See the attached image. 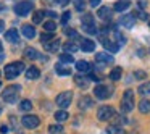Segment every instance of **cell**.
Listing matches in <instances>:
<instances>
[{
	"mask_svg": "<svg viewBox=\"0 0 150 134\" xmlns=\"http://www.w3.org/2000/svg\"><path fill=\"white\" fill-rule=\"evenodd\" d=\"M20 91H21V87H20V86H16V84L8 86V87L2 92V99H4L7 104H15V102H18Z\"/></svg>",
	"mask_w": 150,
	"mask_h": 134,
	"instance_id": "obj_1",
	"label": "cell"
},
{
	"mask_svg": "<svg viewBox=\"0 0 150 134\" xmlns=\"http://www.w3.org/2000/svg\"><path fill=\"white\" fill-rule=\"evenodd\" d=\"M24 69V63L23 62H13V63H8L5 66V78L8 79H15L21 71Z\"/></svg>",
	"mask_w": 150,
	"mask_h": 134,
	"instance_id": "obj_2",
	"label": "cell"
},
{
	"mask_svg": "<svg viewBox=\"0 0 150 134\" xmlns=\"http://www.w3.org/2000/svg\"><path fill=\"white\" fill-rule=\"evenodd\" d=\"M132 108H134V92L131 89H127L124 92L123 99H121V111L123 113H129Z\"/></svg>",
	"mask_w": 150,
	"mask_h": 134,
	"instance_id": "obj_3",
	"label": "cell"
},
{
	"mask_svg": "<svg viewBox=\"0 0 150 134\" xmlns=\"http://www.w3.org/2000/svg\"><path fill=\"white\" fill-rule=\"evenodd\" d=\"M115 116H116V111H115V108L110 107V105H103V107H100L97 111V118L100 121H108Z\"/></svg>",
	"mask_w": 150,
	"mask_h": 134,
	"instance_id": "obj_4",
	"label": "cell"
},
{
	"mask_svg": "<svg viewBox=\"0 0 150 134\" xmlns=\"http://www.w3.org/2000/svg\"><path fill=\"white\" fill-rule=\"evenodd\" d=\"M33 10H34V4L29 2V0H23V2L15 5V13L20 15V16H26V15H29V11H33Z\"/></svg>",
	"mask_w": 150,
	"mask_h": 134,
	"instance_id": "obj_5",
	"label": "cell"
},
{
	"mask_svg": "<svg viewBox=\"0 0 150 134\" xmlns=\"http://www.w3.org/2000/svg\"><path fill=\"white\" fill-rule=\"evenodd\" d=\"M82 29L86 31L87 34H95L97 33V28L94 24V18H92L91 13H86L82 16Z\"/></svg>",
	"mask_w": 150,
	"mask_h": 134,
	"instance_id": "obj_6",
	"label": "cell"
},
{
	"mask_svg": "<svg viewBox=\"0 0 150 134\" xmlns=\"http://www.w3.org/2000/svg\"><path fill=\"white\" fill-rule=\"evenodd\" d=\"M94 94H95L97 99L105 100V99H108L111 94H113V87H108V86H105V84H98L97 87L94 89Z\"/></svg>",
	"mask_w": 150,
	"mask_h": 134,
	"instance_id": "obj_7",
	"label": "cell"
},
{
	"mask_svg": "<svg viewBox=\"0 0 150 134\" xmlns=\"http://www.w3.org/2000/svg\"><path fill=\"white\" fill-rule=\"evenodd\" d=\"M71 100H73V92H71V91L62 92V94L57 95V105H58L60 108H66V107H69Z\"/></svg>",
	"mask_w": 150,
	"mask_h": 134,
	"instance_id": "obj_8",
	"label": "cell"
},
{
	"mask_svg": "<svg viewBox=\"0 0 150 134\" xmlns=\"http://www.w3.org/2000/svg\"><path fill=\"white\" fill-rule=\"evenodd\" d=\"M21 123H23V126L28 128V129H34V128H37L40 124V120L36 115H24Z\"/></svg>",
	"mask_w": 150,
	"mask_h": 134,
	"instance_id": "obj_9",
	"label": "cell"
},
{
	"mask_svg": "<svg viewBox=\"0 0 150 134\" xmlns=\"http://www.w3.org/2000/svg\"><path fill=\"white\" fill-rule=\"evenodd\" d=\"M95 62L102 63V65H108V63H113V57L110 55V53H105V52H98L97 55H95Z\"/></svg>",
	"mask_w": 150,
	"mask_h": 134,
	"instance_id": "obj_10",
	"label": "cell"
},
{
	"mask_svg": "<svg viewBox=\"0 0 150 134\" xmlns=\"http://www.w3.org/2000/svg\"><path fill=\"white\" fill-rule=\"evenodd\" d=\"M120 24L124 28H132L136 24V18H134V15H123L120 18Z\"/></svg>",
	"mask_w": 150,
	"mask_h": 134,
	"instance_id": "obj_11",
	"label": "cell"
},
{
	"mask_svg": "<svg viewBox=\"0 0 150 134\" xmlns=\"http://www.w3.org/2000/svg\"><path fill=\"white\" fill-rule=\"evenodd\" d=\"M21 33H23V36L26 37V39H34V37H36V28L31 26V24H24V26L21 28Z\"/></svg>",
	"mask_w": 150,
	"mask_h": 134,
	"instance_id": "obj_12",
	"label": "cell"
},
{
	"mask_svg": "<svg viewBox=\"0 0 150 134\" xmlns=\"http://www.w3.org/2000/svg\"><path fill=\"white\" fill-rule=\"evenodd\" d=\"M111 13H113V11H111L108 7H100L98 8V18L103 20V21H110L111 20Z\"/></svg>",
	"mask_w": 150,
	"mask_h": 134,
	"instance_id": "obj_13",
	"label": "cell"
},
{
	"mask_svg": "<svg viewBox=\"0 0 150 134\" xmlns=\"http://www.w3.org/2000/svg\"><path fill=\"white\" fill-rule=\"evenodd\" d=\"M81 50L82 52H92V50H95V42L91 39H82L81 40Z\"/></svg>",
	"mask_w": 150,
	"mask_h": 134,
	"instance_id": "obj_14",
	"label": "cell"
},
{
	"mask_svg": "<svg viewBox=\"0 0 150 134\" xmlns=\"http://www.w3.org/2000/svg\"><path fill=\"white\" fill-rule=\"evenodd\" d=\"M92 105H94V102H92V99L89 97V95H82V97L79 99V108H81V110H87Z\"/></svg>",
	"mask_w": 150,
	"mask_h": 134,
	"instance_id": "obj_15",
	"label": "cell"
},
{
	"mask_svg": "<svg viewBox=\"0 0 150 134\" xmlns=\"http://www.w3.org/2000/svg\"><path fill=\"white\" fill-rule=\"evenodd\" d=\"M76 69L79 73H89L91 71V63L86 62V60H79V62H76Z\"/></svg>",
	"mask_w": 150,
	"mask_h": 134,
	"instance_id": "obj_16",
	"label": "cell"
},
{
	"mask_svg": "<svg viewBox=\"0 0 150 134\" xmlns=\"http://www.w3.org/2000/svg\"><path fill=\"white\" fill-rule=\"evenodd\" d=\"M89 81H91V79H89V78H86V76H81V74L74 76V82H76V86H79L81 89H87Z\"/></svg>",
	"mask_w": 150,
	"mask_h": 134,
	"instance_id": "obj_17",
	"label": "cell"
},
{
	"mask_svg": "<svg viewBox=\"0 0 150 134\" xmlns=\"http://www.w3.org/2000/svg\"><path fill=\"white\" fill-rule=\"evenodd\" d=\"M5 39H7L8 42H11V44L18 42V39H20V36H18V31H16V29H8L7 33H5Z\"/></svg>",
	"mask_w": 150,
	"mask_h": 134,
	"instance_id": "obj_18",
	"label": "cell"
},
{
	"mask_svg": "<svg viewBox=\"0 0 150 134\" xmlns=\"http://www.w3.org/2000/svg\"><path fill=\"white\" fill-rule=\"evenodd\" d=\"M129 5H131L129 0H120V2H116V4L113 5V10L115 11H124V10L129 8Z\"/></svg>",
	"mask_w": 150,
	"mask_h": 134,
	"instance_id": "obj_19",
	"label": "cell"
},
{
	"mask_svg": "<svg viewBox=\"0 0 150 134\" xmlns=\"http://www.w3.org/2000/svg\"><path fill=\"white\" fill-rule=\"evenodd\" d=\"M60 40L58 39H53V40H50V42H47V44H44V47H45V50H49V52H57V50L60 49Z\"/></svg>",
	"mask_w": 150,
	"mask_h": 134,
	"instance_id": "obj_20",
	"label": "cell"
},
{
	"mask_svg": "<svg viewBox=\"0 0 150 134\" xmlns=\"http://www.w3.org/2000/svg\"><path fill=\"white\" fill-rule=\"evenodd\" d=\"M107 134H126V131H124V128L118 126V124H110L107 128Z\"/></svg>",
	"mask_w": 150,
	"mask_h": 134,
	"instance_id": "obj_21",
	"label": "cell"
},
{
	"mask_svg": "<svg viewBox=\"0 0 150 134\" xmlns=\"http://www.w3.org/2000/svg\"><path fill=\"white\" fill-rule=\"evenodd\" d=\"M55 71L58 73L60 76H69V74H71V68H68V66H63L62 63H57Z\"/></svg>",
	"mask_w": 150,
	"mask_h": 134,
	"instance_id": "obj_22",
	"label": "cell"
},
{
	"mask_svg": "<svg viewBox=\"0 0 150 134\" xmlns=\"http://www.w3.org/2000/svg\"><path fill=\"white\" fill-rule=\"evenodd\" d=\"M39 76H40L39 68H36V66H31V68H28V71H26V78H28V79H37Z\"/></svg>",
	"mask_w": 150,
	"mask_h": 134,
	"instance_id": "obj_23",
	"label": "cell"
},
{
	"mask_svg": "<svg viewBox=\"0 0 150 134\" xmlns=\"http://www.w3.org/2000/svg\"><path fill=\"white\" fill-rule=\"evenodd\" d=\"M44 16H45V11H44V10L34 11V15H33V23H34V24H40V23H42V20H44Z\"/></svg>",
	"mask_w": 150,
	"mask_h": 134,
	"instance_id": "obj_24",
	"label": "cell"
},
{
	"mask_svg": "<svg viewBox=\"0 0 150 134\" xmlns=\"http://www.w3.org/2000/svg\"><path fill=\"white\" fill-rule=\"evenodd\" d=\"M24 55H26L28 58H31V60H36V58H42V60H45L42 55H39V53H37V50H36V49H26V50H24Z\"/></svg>",
	"mask_w": 150,
	"mask_h": 134,
	"instance_id": "obj_25",
	"label": "cell"
},
{
	"mask_svg": "<svg viewBox=\"0 0 150 134\" xmlns=\"http://www.w3.org/2000/svg\"><path fill=\"white\" fill-rule=\"evenodd\" d=\"M139 110L140 113H150V100L144 99V100L139 102Z\"/></svg>",
	"mask_w": 150,
	"mask_h": 134,
	"instance_id": "obj_26",
	"label": "cell"
},
{
	"mask_svg": "<svg viewBox=\"0 0 150 134\" xmlns=\"http://www.w3.org/2000/svg\"><path fill=\"white\" fill-rule=\"evenodd\" d=\"M121 73H123V69H121L120 66L113 68V69H111V73H110V79H113V81H118V79L121 78Z\"/></svg>",
	"mask_w": 150,
	"mask_h": 134,
	"instance_id": "obj_27",
	"label": "cell"
},
{
	"mask_svg": "<svg viewBox=\"0 0 150 134\" xmlns=\"http://www.w3.org/2000/svg\"><path fill=\"white\" fill-rule=\"evenodd\" d=\"M137 92H139L140 95H149L150 94V81L145 82V84H142V86H139Z\"/></svg>",
	"mask_w": 150,
	"mask_h": 134,
	"instance_id": "obj_28",
	"label": "cell"
},
{
	"mask_svg": "<svg viewBox=\"0 0 150 134\" xmlns=\"http://www.w3.org/2000/svg\"><path fill=\"white\" fill-rule=\"evenodd\" d=\"M31 108H33V104H31V100L24 99V100H21V102H20V110H23V111H29Z\"/></svg>",
	"mask_w": 150,
	"mask_h": 134,
	"instance_id": "obj_29",
	"label": "cell"
},
{
	"mask_svg": "<svg viewBox=\"0 0 150 134\" xmlns=\"http://www.w3.org/2000/svg\"><path fill=\"white\" fill-rule=\"evenodd\" d=\"M134 18H139V20H144V21H147L149 20V13L147 11H144V10H136V13H134Z\"/></svg>",
	"mask_w": 150,
	"mask_h": 134,
	"instance_id": "obj_30",
	"label": "cell"
},
{
	"mask_svg": "<svg viewBox=\"0 0 150 134\" xmlns=\"http://www.w3.org/2000/svg\"><path fill=\"white\" fill-rule=\"evenodd\" d=\"M55 39V36H53L52 33H42V36H40V42L42 44H47V42H50V40H53Z\"/></svg>",
	"mask_w": 150,
	"mask_h": 134,
	"instance_id": "obj_31",
	"label": "cell"
},
{
	"mask_svg": "<svg viewBox=\"0 0 150 134\" xmlns=\"http://www.w3.org/2000/svg\"><path fill=\"white\" fill-rule=\"evenodd\" d=\"M60 62L62 63H74V58H73V55H69V53H62V55H60Z\"/></svg>",
	"mask_w": 150,
	"mask_h": 134,
	"instance_id": "obj_32",
	"label": "cell"
},
{
	"mask_svg": "<svg viewBox=\"0 0 150 134\" xmlns=\"http://www.w3.org/2000/svg\"><path fill=\"white\" fill-rule=\"evenodd\" d=\"M55 120L57 121H65V120H68V113H66L65 110H58L55 113Z\"/></svg>",
	"mask_w": 150,
	"mask_h": 134,
	"instance_id": "obj_33",
	"label": "cell"
},
{
	"mask_svg": "<svg viewBox=\"0 0 150 134\" xmlns=\"http://www.w3.org/2000/svg\"><path fill=\"white\" fill-rule=\"evenodd\" d=\"M63 49H65L66 52H69V53H74L76 50H78V45H76V44H73V42H66L65 45H63Z\"/></svg>",
	"mask_w": 150,
	"mask_h": 134,
	"instance_id": "obj_34",
	"label": "cell"
},
{
	"mask_svg": "<svg viewBox=\"0 0 150 134\" xmlns=\"http://www.w3.org/2000/svg\"><path fill=\"white\" fill-rule=\"evenodd\" d=\"M44 29L49 31V33H53V31L57 29V24L53 23V21H45V23H44Z\"/></svg>",
	"mask_w": 150,
	"mask_h": 134,
	"instance_id": "obj_35",
	"label": "cell"
},
{
	"mask_svg": "<svg viewBox=\"0 0 150 134\" xmlns=\"http://www.w3.org/2000/svg\"><path fill=\"white\" fill-rule=\"evenodd\" d=\"M62 131H63L62 124H52V126H49V133L50 134H58V133H62Z\"/></svg>",
	"mask_w": 150,
	"mask_h": 134,
	"instance_id": "obj_36",
	"label": "cell"
},
{
	"mask_svg": "<svg viewBox=\"0 0 150 134\" xmlns=\"http://www.w3.org/2000/svg\"><path fill=\"white\" fill-rule=\"evenodd\" d=\"M145 71H142V69H139V71H134V78L136 79H144L145 78Z\"/></svg>",
	"mask_w": 150,
	"mask_h": 134,
	"instance_id": "obj_37",
	"label": "cell"
},
{
	"mask_svg": "<svg viewBox=\"0 0 150 134\" xmlns=\"http://www.w3.org/2000/svg\"><path fill=\"white\" fill-rule=\"evenodd\" d=\"M65 34H66V36H69L71 39H76V37H78V33H76L74 29H65Z\"/></svg>",
	"mask_w": 150,
	"mask_h": 134,
	"instance_id": "obj_38",
	"label": "cell"
},
{
	"mask_svg": "<svg viewBox=\"0 0 150 134\" xmlns=\"http://www.w3.org/2000/svg\"><path fill=\"white\" fill-rule=\"evenodd\" d=\"M69 18H71V13H69V11H65V13H63V16H62V24H66Z\"/></svg>",
	"mask_w": 150,
	"mask_h": 134,
	"instance_id": "obj_39",
	"label": "cell"
},
{
	"mask_svg": "<svg viewBox=\"0 0 150 134\" xmlns=\"http://www.w3.org/2000/svg\"><path fill=\"white\" fill-rule=\"evenodd\" d=\"M74 5H76V10H78V11L84 10V4H82V0H74Z\"/></svg>",
	"mask_w": 150,
	"mask_h": 134,
	"instance_id": "obj_40",
	"label": "cell"
},
{
	"mask_svg": "<svg viewBox=\"0 0 150 134\" xmlns=\"http://www.w3.org/2000/svg\"><path fill=\"white\" fill-rule=\"evenodd\" d=\"M53 4H55V5H60V7H65V5L69 4V0H53Z\"/></svg>",
	"mask_w": 150,
	"mask_h": 134,
	"instance_id": "obj_41",
	"label": "cell"
},
{
	"mask_svg": "<svg viewBox=\"0 0 150 134\" xmlns=\"http://www.w3.org/2000/svg\"><path fill=\"white\" fill-rule=\"evenodd\" d=\"M100 2H102V0H89V4H91V7H94V8H97L98 5H100Z\"/></svg>",
	"mask_w": 150,
	"mask_h": 134,
	"instance_id": "obj_42",
	"label": "cell"
},
{
	"mask_svg": "<svg viewBox=\"0 0 150 134\" xmlns=\"http://www.w3.org/2000/svg\"><path fill=\"white\" fill-rule=\"evenodd\" d=\"M89 79H92V81H100V79H102V76L94 74V73H92V74H89Z\"/></svg>",
	"mask_w": 150,
	"mask_h": 134,
	"instance_id": "obj_43",
	"label": "cell"
},
{
	"mask_svg": "<svg viewBox=\"0 0 150 134\" xmlns=\"http://www.w3.org/2000/svg\"><path fill=\"white\" fill-rule=\"evenodd\" d=\"M8 131H10V128H8V126H7V124H4V126L0 128V133H2V134H7V133H8Z\"/></svg>",
	"mask_w": 150,
	"mask_h": 134,
	"instance_id": "obj_44",
	"label": "cell"
},
{
	"mask_svg": "<svg viewBox=\"0 0 150 134\" xmlns=\"http://www.w3.org/2000/svg\"><path fill=\"white\" fill-rule=\"evenodd\" d=\"M145 5H147V0H139V7H140V10H142V8H145Z\"/></svg>",
	"mask_w": 150,
	"mask_h": 134,
	"instance_id": "obj_45",
	"label": "cell"
},
{
	"mask_svg": "<svg viewBox=\"0 0 150 134\" xmlns=\"http://www.w3.org/2000/svg\"><path fill=\"white\" fill-rule=\"evenodd\" d=\"M45 15H49L50 18H55V16H57V15L53 13V11H45Z\"/></svg>",
	"mask_w": 150,
	"mask_h": 134,
	"instance_id": "obj_46",
	"label": "cell"
},
{
	"mask_svg": "<svg viewBox=\"0 0 150 134\" xmlns=\"http://www.w3.org/2000/svg\"><path fill=\"white\" fill-rule=\"evenodd\" d=\"M5 29V23H4V21H2V20H0V33H2V31H4Z\"/></svg>",
	"mask_w": 150,
	"mask_h": 134,
	"instance_id": "obj_47",
	"label": "cell"
},
{
	"mask_svg": "<svg viewBox=\"0 0 150 134\" xmlns=\"http://www.w3.org/2000/svg\"><path fill=\"white\" fill-rule=\"evenodd\" d=\"M4 8H5V7H4V4H0V11L4 10Z\"/></svg>",
	"mask_w": 150,
	"mask_h": 134,
	"instance_id": "obj_48",
	"label": "cell"
},
{
	"mask_svg": "<svg viewBox=\"0 0 150 134\" xmlns=\"http://www.w3.org/2000/svg\"><path fill=\"white\" fill-rule=\"evenodd\" d=\"M2 60H4V53H0V62H2Z\"/></svg>",
	"mask_w": 150,
	"mask_h": 134,
	"instance_id": "obj_49",
	"label": "cell"
},
{
	"mask_svg": "<svg viewBox=\"0 0 150 134\" xmlns=\"http://www.w3.org/2000/svg\"><path fill=\"white\" fill-rule=\"evenodd\" d=\"M2 50H4V47H2V42H0V53H2Z\"/></svg>",
	"mask_w": 150,
	"mask_h": 134,
	"instance_id": "obj_50",
	"label": "cell"
},
{
	"mask_svg": "<svg viewBox=\"0 0 150 134\" xmlns=\"http://www.w3.org/2000/svg\"><path fill=\"white\" fill-rule=\"evenodd\" d=\"M0 113H2V108H0Z\"/></svg>",
	"mask_w": 150,
	"mask_h": 134,
	"instance_id": "obj_51",
	"label": "cell"
},
{
	"mask_svg": "<svg viewBox=\"0 0 150 134\" xmlns=\"http://www.w3.org/2000/svg\"><path fill=\"white\" fill-rule=\"evenodd\" d=\"M149 26H150V23H149Z\"/></svg>",
	"mask_w": 150,
	"mask_h": 134,
	"instance_id": "obj_52",
	"label": "cell"
},
{
	"mask_svg": "<svg viewBox=\"0 0 150 134\" xmlns=\"http://www.w3.org/2000/svg\"><path fill=\"white\" fill-rule=\"evenodd\" d=\"M0 84H2V82H0Z\"/></svg>",
	"mask_w": 150,
	"mask_h": 134,
	"instance_id": "obj_53",
	"label": "cell"
}]
</instances>
